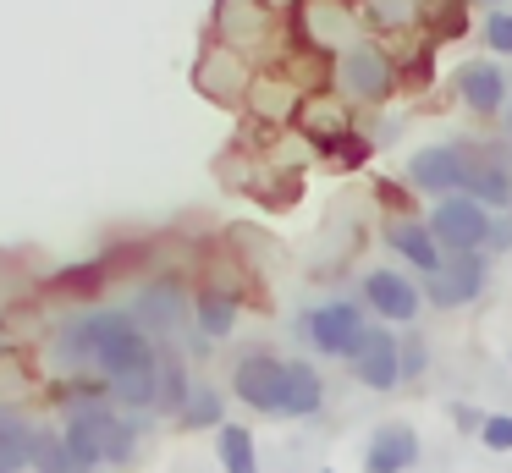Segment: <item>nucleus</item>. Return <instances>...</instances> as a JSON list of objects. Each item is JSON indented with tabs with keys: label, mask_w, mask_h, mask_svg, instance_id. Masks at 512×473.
<instances>
[{
	"label": "nucleus",
	"mask_w": 512,
	"mask_h": 473,
	"mask_svg": "<svg viewBox=\"0 0 512 473\" xmlns=\"http://www.w3.org/2000/svg\"><path fill=\"white\" fill-rule=\"evenodd\" d=\"M56 352L67 363L100 369L111 380L116 402L127 407H155V369H160V347L149 341V330L122 308H94L78 314L72 325H61Z\"/></svg>",
	"instance_id": "nucleus-1"
},
{
	"label": "nucleus",
	"mask_w": 512,
	"mask_h": 473,
	"mask_svg": "<svg viewBox=\"0 0 512 473\" xmlns=\"http://www.w3.org/2000/svg\"><path fill=\"white\" fill-rule=\"evenodd\" d=\"M61 440H67L78 473H105V468H127L133 462V424L116 418L105 402L72 407V418L61 424Z\"/></svg>",
	"instance_id": "nucleus-2"
},
{
	"label": "nucleus",
	"mask_w": 512,
	"mask_h": 473,
	"mask_svg": "<svg viewBox=\"0 0 512 473\" xmlns=\"http://www.w3.org/2000/svg\"><path fill=\"white\" fill-rule=\"evenodd\" d=\"M331 83H336V94L353 99V105H380V99L397 94L402 72H397V55L380 39H358V44H347V50L331 55Z\"/></svg>",
	"instance_id": "nucleus-3"
},
{
	"label": "nucleus",
	"mask_w": 512,
	"mask_h": 473,
	"mask_svg": "<svg viewBox=\"0 0 512 473\" xmlns=\"http://www.w3.org/2000/svg\"><path fill=\"white\" fill-rule=\"evenodd\" d=\"M369 319L358 303H347V297H331V303L320 308H303L298 314V336L309 341L320 358H353V347L364 341Z\"/></svg>",
	"instance_id": "nucleus-4"
},
{
	"label": "nucleus",
	"mask_w": 512,
	"mask_h": 473,
	"mask_svg": "<svg viewBox=\"0 0 512 473\" xmlns=\"http://www.w3.org/2000/svg\"><path fill=\"white\" fill-rule=\"evenodd\" d=\"M424 226H430V237H435L441 253H485L490 209L474 204L468 193H446V198H435V209H430Z\"/></svg>",
	"instance_id": "nucleus-5"
},
{
	"label": "nucleus",
	"mask_w": 512,
	"mask_h": 473,
	"mask_svg": "<svg viewBox=\"0 0 512 473\" xmlns=\"http://www.w3.org/2000/svg\"><path fill=\"white\" fill-rule=\"evenodd\" d=\"M490 281V253H441L430 275H424V297L435 308H463L485 292Z\"/></svg>",
	"instance_id": "nucleus-6"
},
{
	"label": "nucleus",
	"mask_w": 512,
	"mask_h": 473,
	"mask_svg": "<svg viewBox=\"0 0 512 473\" xmlns=\"http://www.w3.org/2000/svg\"><path fill=\"white\" fill-rule=\"evenodd\" d=\"M298 33L303 44H314L320 55H336L347 44H358V6L353 0H298Z\"/></svg>",
	"instance_id": "nucleus-7"
},
{
	"label": "nucleus",
	"mask_w": 512,
	"mask_h": 473,
	"mask_svg": "<svg viewBox=\"0 0 512 473\" xmlns=\"http://www.w3.org/2000/svg\"><path fill=\"white\" fill-rule=\"evenodd\" d=\"M215 33H221L226 50L248 55L276 33V6L270 0H221L215 6Z\"/></svg>",
	"instance_id": "nucleus-8"
},
{
	"label": "nucleus",
	"mask_w": 512,
	"mask_h": 473,
	"mask_svg": "<svg viewBox=\"0 0 512 473\" xmlns=\"http://www.w3.org/2000/svg\"><path fill=\"white\" fill-rule=\"evenodd\" d=\"M463 171H468V143H430V149H413L408 160V182L430 198L463 193Z\"/></svg>",
	"instance_id": "nucleus-9"
},
{
	"label": "nucleus",
	"mask_w": 512,
	"mask_h": 473,
	"mask_svg": "<svg viewBox=\"0 0 512 473\" xmlns=\"http://www.w3.org/2000/svg\"><path fill=\"white\" fill-rule=\"evenodd\" d=\"M281 374H287V358H276V352L254 347L237 358L232 369V391L243 396L254 413H281Z\"/></svg>",
	"instance_id": "nucleus-10"
},
{
	"label": "nucleus",
	"mask_w": 512,
	"mask_h": 473,
	"mask_svg": "<svg viewBox=\"0 0 512 473\" xmlns=\"http://www.w3.org/2000/svg\"><path fill=\"white\" fill-rule=\"evenodd\" d=\"M463 193L474 198V204H485L490 215H496V209H507L512 204V165H507V154L490 149V143H468Z\"/></svg>",
	"instance_id": "nucleus-11"
},
{
	"label": "nucleus",
	"mask_w": 512,
	"mask_h": 473,
	"mask_svg": "<svg viewBox=\"0 0 512 473\" xmlns=\"http://www.w3.org/2000/svg\"><path fill=\"white\" fill-rule=\"evenodd\" d=\"M347 369H353V380L369 385V391H397V385H402L397 336H391L386 325H369L364 341L353 347V358H347Z\"/></svg>",
	"instance_id": "nucleus-12"
},
{
	"label": "nucleus",
	"mask_w": 512,
	"mask_h": 473,
	"mask_svg": "<svg viewBox=\"0 0 512 473\" xmlns=\"http://www.w3.org/2000/svg\"><path fill=\"white\" fill-rule=\"evenodd\" d=\"M364 303L375 308L386 325H413L424 292H419V281H408L402 270H369L364 275Z\"/></svg>",
	"instance_id": "nucleus-13"
},
{
	"label": "nucleus",
	"mask_w": 512,
	"mask_h": 473,
	"mask_svg": "<svg viewBox=\"0 0 512 473\" xmlns=\"http://www.w3.org/2000/svg\"><path fill=\"white\" fill-rule=\"evenodd\" d=\"M193 83L204 88L210 99H221V105H232V99L248 94V83H254V72H248V61L237 50H226V44H210L199 61V72H193Z\"/></svg>",
	"instance_id": "nucleus-14"
},
{
	"label": "nucleus",
	"mask_w": 512,
	"mask_h": 473,
	"mask_svg": "<svg viewBox=\"0 0 512 473\" xmlns=\"http://www.w3.org/2000/svg\"><path fill=\"white\" fill-rule=\"evenodd\" d=\"M457 99L474 116H501L507 110V72H501V61H463L457 66Z\"/></svg>",
	"instance_id": "nucleus-15"
},
{
	"label": "nucleus",
	"mask_w": 512,
	"mask_h": 473,
	"mask_svg": "<svg viewBox=\"0 0 512 473\" xmlns=\"http://www.w3.org/2000/svg\"><path fill=\"white\" fill-rule=\"evenodd\" d=\"M413 457H419V435L408 424H386L369 435L364 473H402V468H413Z\"/></svg>",
	"instance_id": "nucleus-16"
},
{
	"label": "nucleus",
	"mask_w": 512,
	"mask_h": 473,
	"mask_svg": "<svg viewBox=\"0 0 512 473\" xmlns=\"http://www.w3.org/2000/svg\"><path fill=\"white\" fill-rule=\"evenodd\" d=\"M320 402H325L320 369L292 358L287 374H281V418H309V413H320Z\"/></svg>",
	"instance_id": "nucleus-17"
},
{
	"label": "nucleus",
	"mask_w": 512,
	"mask_h": 473,
	"mask_svg": "<svg viewBox=\"0 0 512 473\" xmlns=\"http://www.w3.org/2000/svg\"><path fill=\"white\" fill-rule=\"evenodd\" d=\"M386 248L397 253L402 264H413L419 275H430L435 264H441V248H435V237H430L424 220H391V226H386Z\"/></svg>",
	"instance_id": "nucleus-18"
},
{
	"label": "nucleus",
	"mask_w": 512,
	"mask_h": 473,
	"mask_svg": "<svg viewBox=\"0 0 512 473\" xmlns=\"http://www.w3.org/2000/svg\"><path fill=\"white\" fill-rule=\"evenodd\" d=\"M133 319L144 330H171V325H182V286H171V281H155L149 292H138V308H133Z\"/></svg>",
	"instance_id": "nucleus-19"
},
{
	"label": "nucleus",
	"mask_w": 512,
	"mask_h": 473,
	"mask_svg": "<svg viewBox=\"0 0 512 473\" xmlns=\"http://www.w3.org/2000/svg\"><path fill=\"white\" fill-rule=\"evenodd\" d=\"M298 105H303V110H298V127L309 132L320 149H325L331 138H342V132H347V105H342V99L320 94V99H298Z\"/></svg>",
	"instance_id": "nucleus-20"
},
{
	"label": "nucleus",
	"mask_w": 512,
	"mask_h": 473,
	"mask_svg": "<svg viewBox=\"0 0 512 473\" xmlns=\"http://www.w3.org/2000/svg\"><path fill=\"white\" fill-rule=\"evenodd\" d=\"M28 440H34V424L0 402V473H28Z\"/></svg>",
	"instance_id": "nucleus-21"
},
{
	"label": "nucleus",
	"mask_w": 512,
	"mask_h": 473,
	"mask_svg": "<svg viewBox=\"0 0 512 473\" xmlns=\"http://www.w3.org/2000/svg\"><path fill=\"white\" fill-rule=\"evenodd\" d=\"M193 319H199V330H204L210 341L232 336V325H237V297L221 292V286H204L199 303H193Z\"/></svg>",
	"instance_id": "nucleus-22"
},
{
	"label": "nucleus",
	"mask_w": 512,
	"mask_h": 473,
	"mask_svg": "<svg viewBox=\"0 0 512 473\" xmlns=\"http://www.w3.org/2000/svg\"><path fill=\"white\" fill-rule=\"evenodd\" d=\"M28 468H34V473H78V462H72L61 429L34 424V440H28Z\"/></svg>",
	"instance_id": "nucleus-23"
},
{
	"label": "nucleus",
	"mask_w": 512,
	"mask_h": 473,
	"mask_svg": "<svg viewBox=\"0 0 512 473\" xmlns=\"http://www.w3.org/2000/svg\"><path fill=\"white\" fill-rule=\"evenodd\" d=\"M215 457H221L226 473H259L254 435H248L243 424H221V429H215Z\"/></svg>",
	"instance_id": "nucleus-24"
},
{
	"label": "nucleus",
	"mask_w": 512,
	"mask_h": 473,
	"mask_svg": "<svg viewBox=\"0 0 512 473\" xmlns=\"http://www.w3.org/2000/svg\"><path fill=\"white\" fill-rule=\"evenodd\" d=\"M188 369H182L177 352H160V369H155V407L160 413H182V402H188Z\"/></svg>",
	"instance_id": "nucleus-25"
},
{
	"label": "nucleus",
	"mask_w": 512,
	"mask_h": 473,
	"mask_svg": "<svg viewBox=\"0 0 512 473\" xmlns=\"http://www.w3.org/2000/svg\"><path fill=\"white\" fill-rule=\"evenodd\" d=\"M182 429H221V391H210V385H199V391H188V402H182L177 413Z\"/></svg>",
	"instance_id": "nucleus-26"
},
{
	"label": "nucleus",
	"mask_w": 512,
	"mask_h": 473,
	"mask_svg": "<svg viewBox=\"0 0 512 473\" xmlns=\"http://www.w3.org/2000/svg\"><path fill=\"white\" fill-rule=\"evenodd\" d=\"M479 39L490 55H512V6H496L479 17Z\"/></svg>",
	"instance_id": "nucleus-27"
},
{
	"label": "nucleus",
	"mask_w": 512,
	"mask_h": 473,
	"mask_svg": "<svg viewBox=\"0 0 512 473\" xmlns=\"http://www.w3.org/2000/svg\"><path fill=\"white\" fill-rule=\"evenodd\" d=\"M397 363H402V380H419V374L430 369V347H424L419 330H408V336L397 341Z\"/></svg>",
	"instance_id": "nucleus-28"
},
{
	"label": "nucleus",
	"mask_w": 512,
	"mask_h": 473,
	"mask_svg": "<svg viewBox=\"0 0 512 473\" xmlns=\"http://www.w3.org/2000/svg\"><path fill=\"white\" fill-rule=\"evenodd\" d=\"M479 440H485L490 451H512V413H496L479 424Z\"/></svg>",
	"instance_id": "nucleus-29"
},
{
	"label": "nucleus",
	"mask_w": 512,
	"mask_h": 473,
	"mask_svg": "<svg viewBox=\"0 0 512 473\" xmlns=\"http://www.w3.org/2000/svg\"><path fill=\"white\" fill-rule=\"evenodd\" d=\"M512 248V215H490V237H485V253H501Z\"/></svg>",
	"instance_id": "nucleus-30"
},
{
	"label": "nucleus",
	"mask_w": 512,
	"mask_h": 473,
	"mask_svg": "<svg viewBox=\"0 0 512 473\" xmlns=\"http://www.w3.org/2000/svg\"><path fill=\"white\" fill-rule=\"evenodd\" d=\"M479 11H496V6H512V0H474Z\"/></svg>",
	"instance_id": "nucleus-31"
},
{
	"label": "nucleus",
	"mask_w": 512,
	"mask_h": 473,
	"mask_svg": "<svg viewBox=\"0 0 512 473\" xmlns=\"http://www.w3.org/2000/svg\"><path fill=\"white\" fill-rule=\"evenodd\" d=\"M501 127H507V143H512V105L501 110Z\"/></svg>",
	"instance_id": "nucleus-32"
},
{
	"label": "nucleus",
	"mask_w": 512,
	"mask_h": 473,
	"mask_svg": "<svg viewBox=\"0 0 512 473\" xmlns=\"http://www.w3.org/2000/svg\"><path fill=\"white\" fill-rule=\"evenodd\" d=\"M507 215H512V204H507Z\"/></svg>",
	"instance_id": "nucleus-33"
}]
</instances>
